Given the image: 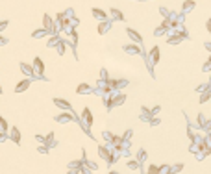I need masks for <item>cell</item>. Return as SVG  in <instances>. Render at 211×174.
Masks as SVG:
<instances>
[{"label": "cell", "instance_id": "7", "mask_svg": "<svg viewBox=\"0 0 211 174\" xmlns=\"http://www.w3.org/2000/svg\"><path fill=\"white\" fill-rule=\"evenodd\" d=\"M21 69L24 70V74H32V72H33V67L26 65V63H22V65H21Z\"/></svg>", "mask_w": 211, "mask_h": 174}, {"label": "cell", "instance_id": "23", "mask_svg": "<svg viewBox=\"0 0 211 174\" xmlns=\"http://www.w3.org/2000/svg\"><path fill=\"white\" fill-rule=\"evenodd\" d=\"M69 174H78V171H76V172H74V171H70V172H69Z\"/></svg>", "mask_w": 211, "mask_h": 174}, {"label": "cell", "instance_id": "6", "mask_svg": "<svg viewBox=\"0 0 211 174\" xmlns=\"http://www.w3.org/2000/svg\"><path fill=\"white\" fill-rule=\"evenodd\" d=\"M33 63H35V67H37V72H39V74H41V72H43V70H45V67H43V61H41V59H39V58H37V59H35V61H33Z\"/></svg>", "mask_w": 211, "mask_h": 174}, {"label": "cell", "instance_id": "2", "mask_svg": "<svg viewBox=\"0 0 211 174\" xmlns=\"http://www.w3.org/2000/svg\"><path fill=\"white\" fill-rule=\"evenodd\" d=\"M54 102H56V106H59V108H65V109H70V104L67 100H63V98H54Z\"/></svg>", "mask_w": 211, "mask_h": 174}, {"label": "cell", "instance_id": "1", "mask_svg": "<svg viewBox=\"0 0 211 174\" xmlns=\"http://www.w3.org/2000/svg\"><path fill=\"white\" fill-rule=\"evenodd\" d=\"M30 85H32V82H30V80H24V82H21V84L15 87V91H17V93H22V91H26Z\"/></svg>", "mask_w": 211, "mask_h": 174}, {"label": "cell", "instance_id": "4", "mask_svg": "<svg viewBox=\"0 0 211 174\" xmlns=\"http://www.w3.org/2000/svg\"><path fill=\"white\" fill-rule=\"evenodd\" d=\"M93 15H95L96 19H102V21L106 19V13H104L102 9H98V7H95V9H93Z\"/></svg>", "mask_w": 211, "mask_h": 174}, {"label": "cell", "instance_id": "11", "mask_svg": "<svg viewBox=\"0 0 211 174\" xmlns=\"http://www.w3.org/2000/svg\"><path fill=\"white\" fill-rule=\"evenodd\" d=\"M11 137H13L15 143H19V141H21V133H19V130H13V135H11Z\"/></svg>", "mask_w": 211, "mask_h": 174}, {"label": "cell", "instance_id": "12", "mask_svg": "<svg viewBox=\"0 0 211 174\" xmlns=\"http://www.w3.org/2000/svg\"><path fill=\"white\" fill-rule=\"evenodd\" d=\"M111 13H113V17H115V19H120V21H122V13H120V11L119 9H111Z\"/></svg>", "mask_w": 211, "mask_h": 174}, {"label": "cell", "instance_id": "18", "mask_svg": "<svg viewBox=\"0 0 211 174\" xmlns=\"http://www.w3.org/2000/svg\"><path fill=\"white\" fill-rule=\"evenodd\" d=\"M106 30H108V24H106V22H102V24H100V30H98V31H100V33H104Z\"/></svg>", "mask_w": 211, "mask_h": 174}, {"label": "cell", "instance_id": "22", "mask_svg": "<svg viewBox=\"0 0 211 174\" xmlns=\"http://www.w3.org/2000/svg\"><path fill=\"white\" fill-rule=\"evenodd\" d=\"M0 141H4V135H2V132H0Z\"/></svg>", "mask_w": 211, "mask_h": 174}, {"label": "cell", "instance_id": "19", "mask_svg": "<svg viewBox=\"0 0 211 174\" xmlns=\"http://www.w3.org/2000/svg\"><path fill=\"white\" fill-rule=\"evenodd\" d=\"M6 24H7V22H0V30H4V28H6Z\"/></svg>", "mask_w": 211, "mask_h": 174}, {"label": "cell", "instance_id": "13", "mask_svg": "<svg viewBox=\"0 0 211 174\" xmlns=\"http://www.w3.org/2000/svg\"><path fill=\"white\" fill-rule=\"evenodd\" d=\"M0 130H2V132H6V130H7V122L4 120L2 117H0Z\"/></svg>", "mask_w": 211, "mask_h": 174}, {"label": "cell", "instance_id": "24", "mask_svg": "<svg viewBox=\"0 0 211 174\" xmlns=\"http://www.w3.org/2000/svg\"><path fill=\"white\" fill-rule=\"evenodd\" d=\"M0 93H2V87H0Z\"/></svg>", "mask_w": 211, "mask_h": 174}, {"label": "cell", "instance_id": "21", "mask_svg": "<svg viewBox=\"0 0 211 174\" xmlns=\"http://www.w3.org/2000/svg\"><path fill=\"white\" fill-rule=\"evenodd\" d=\"M4 43H6V39H4V37H0V45H4Z\"/></svg>", "mask_w": 211, "mask_h": 174}, {"label": "cell", "instance_id": "25", "mask_svg": "<svg viewBox=\"0 0 211 174\" xmlns=\"http://www.w3.org/2000/svg\"><path fill=\"white\" fill-rule=\"evenodd\" d=\"M111 174H117V172H111Z\"/></svg>", "mask_w": 211, "mask_h": 174}, {"label": "cell", "instance_id": "20", "mask_svg": "<svg viewBox=\"0 0 211 174\" xmlns=\"http://www.w3.org/2000/svg\"><path fill=\"white\" fill-rule=\"evenodd\" d=\"M206 26H208V30L211 31V19H209V21H208V24H206Z\"/></svg>", "mask_w": 211, "mask_h": 174}, {"label": "cell", "instance_id": "3", "mask_svg": "<svg viewBox=\"0 0 211 174\" xmlns=\"http://www.w3.org/2000/svg\"><path fill=\"white\" fill-rule=\"evenodd\" d=\"M83 120L87 122V124H93V115L89 109H83Z\"/></svg>", "mask_w": 211, "mask_h": 174}, {"label": "cell", "instance_id": "10", "mask_svg": "<svg viewBox=\"0 0 211 174\" xmlns=\"http://www.w3.org/2000/svg\"><path fill=\"white\" fill-rule=\"evenodd\" d=\"M158 59H159V50L158 48H154V50H152V61H158Z\"/></svg>", "mask_w": 211, "mask_h": 174}, {"label": "cell", "instance_id": "8", "mask_svg": "<svg viewBox=\"0 0 211 174\" xmlns=\"http://www.w3.org/2000/svg\"><path fill=\"white\" fill-rule=\"evenodd\" d=\"M91 91V87H89L87 84H81L80 87H78V93H89Z\"/></svg>", "mask_w": 211, "mask_h": 174}, {"label": "cell", "instance_id": "17", "mask_svg": "<svg viewBox=\"0 0 211 174\" xmlns=\"http://www.w3.org/2000/svg\"><path fill=\"white\" fill-rule=\"evenodd\" d=\"M128 167H130V169H137L139 163H137V161H130V163H128Z\"/></svg>", "mask_w": 211, "mask_h": 174}, {"label": "cell", "instance_id": "14", "mask_svg": "<svg viewBox=\"0 0 211 174\" xmlns=\"http://www.w3.org/2000/svg\"><path fill=\"white\" fill-rule=\"evenodd\" d=\"M126 52H130V54H137V52H139V48H137V46H126Z\"/></svg>", "mask_w": 211, "mask_h": 174}, {"label": "cell", "instance_id": "9", "mask_svg": "<svg viewBox=\"0 0 211 174\" xmlns=\"http://www.w3.org/2000/svg\"><path fill=\"white\" fill-rule=\"evenodd\" d=\"M98 154H100V157H108L109 156L108 148H104V146H100V148H98Z\"/></svg>", "mask_w": 211, "mask_h": 174}, {"label": "cell", "instance_id": "5", "mask_svg": "<svg viewBox=\"0 0 211 174\" xmlns=\"http://www.w3.org/2000/svg\"><path fill=\"white\" fill-rule=\"evenodd\" d=\"M128 35H130L132 39H135L137 43H141V41H143V39H141V35H139V33H135L134 30H128Z\"/></svg>", "mask_w": 211, "mask_h": 174}, {"label": "cell", "instance_id": "15", "mask_svg": "<svg viewBox=\"0 0 211 174\" xmlns=\"http://www.w3.org/2000/svg\"><path fill=\"white\" fill-rule=\"evenodd\" d=\"M193 6H194V2H191V0H189V2L183 4V9H189V7H193Z\"/></svg>", "mask_w": 211, "mask_h": 174}, {"label": "cell", "instance_id": "16", "mask_svg": "<svg viewBox=\"0 0 211 174\" xmlns=\"http://www.w3.org/2000/svg\"><path fill=\"white\" fill-rule=\"evenodd\" d=\"M45 26L46 28H52V21H50L48 17H45Z\"/></svg>", "mask_w": 211, "mask_h": 174}]
</instances>
